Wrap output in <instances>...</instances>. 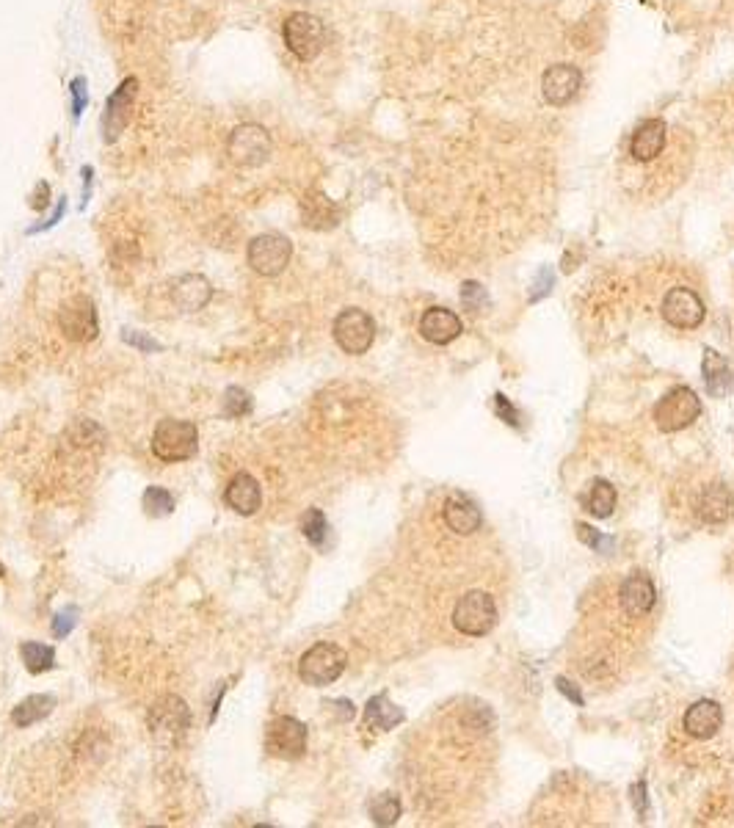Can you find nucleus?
<instances>
[{
    "mask_svg": "<svg viewBox=\"0 0 734 828\" xmlns=\"http://www.w3.org/2000/svg\"><path fill=\"white\" fill-rule=\"evenodd\" d=\"M345 663H348L345 649L323 641V644H315L301 655L299 677L301 682H307L312 688H326V685H332V682L343 677Z\"/></svg>",
    "mask_w": 734,
    "mask_h": 828,
    "instance_id": "4",
    "label": "nucleus"
},
{
    "mask_svg": "<svg viewBox=\"0 0 734 828\" xmlns=\"http://www.w3.org/2000/svg\"><path fill=\"white\" fill-rule=\"evenodd\" d=\"M265 751L276 759H299L307 751V726L293 715H279L265 729Z\"/></svg>",
    "mask_w": 734,
    "mask_h": 828,
    "instance_id": "12",
    "label": "nucleus"
},
{
    "mask_svg": "<svg viewBox=\"0 0 734 828\" xmlns=\"http://www.w3.org/2000/svg\"><path fill=\"white\" fill-rule=\"evenodd\" d=\"M301 533H304V539L310 541V544H315V547H323V544H326L329 522L323 517L321 508H310V511L304 514V519H301Z\"/></svg>",
    "mask_w": 734,
    "mask_h": 828,
    "instance_id": "31",
    "label": "nucleus"
},
{
    "mask_svg": "<svg viewBox=\"0 0 734 828\" xmlns=\"http://www.w3.org/2000/svg\"><path fill=\"white\" fill-rule=\"evenodd\" d=\"M555 685H558V690H561L563 696H569V699H572L574 704H583V693H580V690L574 688L572 682H569V679L566 677H558V682H555Z\"/></svg>",
    "mask_w": 734,
    "mask_h": 828,
    "instance_id": "42",
    "label": "nucleus"
},
{
    "mask_svg": "<svg viewBox=\"0 0 734 828\" xmlns=\"http://www.w3.org/2000/svg\"><path fill=\"white\" fill-rule=\"evenodd\" d=\"M56 704L58 702L53 693H34V696H28V699H23V702L12 710L14 726L28 729V726L39 724L42 718H47V715L56 710Z\"/></svg>",
    "mask_w": 734,
    "mask_h": 828,
    "instance_id": "26",
    "label": "nucleus"
},
{
    "mask_svg": "<svg viewBox=\"0 0 734 828\" xmlns=\"http://www.w3.org/2000/svg\"><path fill=\"white\" fill-rule=\"evenodd\" d=\"M290 257H293V243L279 232L257 235L246 249V263L260 276H279L290 265Z\"/></svg>",
    "mask_w": 734,
    "mask_h": 828,
    "instance_id": "8",
    "label": "nucleus"
},
{
    "mask_svg": "<svg viewBox=\"0 0 734 828\" xmlns=\"http://www.w3.org/2000/svg\"><path fill=\"white\" fill-rule=\"evenodd\" d=\"M403 721V710L390 702L387 693L373 696L365 707V726L367 729H376V732H390Z\"/></svg>",
    "mask_w": 734,
    "mask_h": 828,
    "instance_id": "25",
    "label": "nucleus"
},
{
    "mask_svg": "<svg viewBox=\"0 0 734 828\" xmlns=\"http://www.w3.org/2000/svg\"><path fill=\"white\" fill-rule=\"evenodd\" d=\"M666 136L668 127L663 119H646L641 125L635 127V133L630 138V155L635 161H654L663 147H666Z\"/></svg>",
    "mask_w": 734,
    "mask_h": 828,
    "instance_id": "20",
    "label": "nucleus"
},
{
    "mask_svg": "<svg viewBox=\"0 0 734 828\" xmlns=\"http://www.w3.org/2000/svg\"><path fill=\"white\" fill-rule=\"evenodd\" d=\"M367 812H370V820H373L376 826H395L403 812L401 798L392 793L376 795V798L370 801V806H367Z\"/></svg>",
    "mask_w": 734,
    "mask_h": 828,
    "instance_id": "28",
    "label": "nucleus"
},
{
    "mask_svg": "<svg viewBox=\"0 0 734 828\" xmlns=\"http://www.w3.org/2000/svg\"><path fill=\"white\" fill-rule=\"evenodd\" d=\"M420 334H423L428 343L434 345H448L453 343L461 334L459 315L445 307H431L423 312L420 318Z\"/></svg>",
    "mask_w": 734,
    "mask_h": 828,
    "instance_id": "23",
    "label": "nucleus"
},
{
    "mask_svg": "<svg viewBox=\"0 0 734 828\" xmlns=\"http://www.w3.org/2000/svg\"><path fill=\"white\" fill-rule=\"evenodd\" d=\"M577 536L585 541V544H591V547H599L602 550V544H610V539H602L597 530L591 528V525H577Z\"/></svg>",
    "mask_w": 734,
    "mask_h": 828,
    "instance_id": "40",
    "label": "nucleus"
},
{
    "mask_svg": "<svg viewBox=\"0 0 734 828\" xmlns=\"http://www.w3.org/2000/svg\"><path fill=\"white\" fill-rule=\"evenodd\" d=\"M138 97V78H125V81L116 86L111 97L105 100L103 111V141L105 144H116L122 133L133 119V105Z\"/></svg>",
    "mask_w": 734,
    "mask_h": 828,
    "instance_id": "10",
    "label": "nucleus"
},
{
    "mask_svg": "<svg viewBox=\"0 0 734 828\" xmlns=\"http://www.w3.org/2000/svg\"><path fill=\"white\" fill-rule=\"evenodd\" d=\"M83 199H81V207L86 210V205H89V199H92V180H94V169L92 166H83Z\"/></svg>",
    "mask_w": 734,
    "mask_h": 828,
    "instance_id": "43",
    "label": "nucleus"
},
{
    "mask_svg": "<svg viewBox=\"0 0 734 828\" xmlns=\"http://www.w3.org/2000/svg\"><path fill=\"white\" fill-rule=\"evenodd\" d=\"M224 500H227V506H230L235 514L252 517V514H257V508L263 506V489H260V483H257L254 475H249V472H238L230 481V486H227Z\"/></svg>",
    "mask_w": 734,
    "mask_h": 828,
    "instance_id": "19",
    "label": "nucleus"
},
{
    "mask_svg": "<svg viewBox=\"0 0 734 828\" xmlns=\"http://www.w3.org/2000/svg\"><path fill=\"white\" fill-rule=\"evenodd\" d=\"M497 624V605L486 591H467L453 608V627L464 635L481 638L489 635Z\"/></svg>",
    "mask_w": 734,
    "mask_h": 828,
    "instance_id": "6",
    "label": "nucleus"
},
{
    "mask_svg": "<svg viewBox=\"0 0 734 828\" xmlns=\"http://www.w3.org/2000/svg\"><path fill=\"white\" fill-rule=\"evenodd\" d=\"M47 205H50V185L36 183V191L31 196V207L34 210H47Z\"/></svg>",
    "mask_w": 734,
    "mask_h": 828,
    "instance_id": "41",
    "label": "nucleus"
},
{
    "mask_svg": "<svg viewBox=\"0 0 734 828\" xmlns=\"http://www.w3.org/2000/svg\"><path fill=\"white\" fill-rule=\"evenodd\" d=\"M494 412L503 417V423H508V426H517V409L511 406V403L505 401V395H494Z\"/></svg>",
    "mask_w": 734,
    "mask_h": 828,
    "instance_id": "37",
    "label": "nucleus"
},
{
    "mask_svg": "<svg viewBox=\"0 0 734 828\" xmlns=\"http://www.w3.org/2000/svg\"><path fill=\"white\" fill-rule=\"evenodd\" d=\"M723 726V710L721 704L712 702V699H701V702L690 704L682 718V729L696 740H710L718 735V729Z\"/></svg>",
    "mask_w": 734,
    "mask_h": 828,
    "instance_id": "17",
    "label": "nucleus"
},
{
    "mask_svg": "<svg viewBox=\"0 0 734 828\" xmlns=\"http://www.w3.org/2000/svg\"><path fill=\"white\" fill-rule=\"evenodd\" d=\"M20 655H23L25 668L31 674H42V671H50L56 666V649L47 644H36V641H25L20 646Z\"/></svg>",
    "mask_w": 734,
    "mask_h": 828,
    "instance_id": "29",
    "label": "nucleus"
},
{
    "mask_svg": "<svg viewBox=\"0 0 734 828\" xmlns=\"http://www.w3.org/2000/svg\"><path fill=\"white\" fill-rule=\"evenodd\" d=\"M252 409L254 401L246 390H241V387H230V390L224 392V414H227L230 420H241L246 414H252Z\"/></svg>",
    "mask_w": 734,
    "mask_h": 828,
    "instance_id": "32",
    "label": "nucleus"
},
{
    "mask_svg": "<svg viewBox=\"0 0 734 828\" xmlns=\"http://www.w3.org/2000/svg\"><path fill=\"white\" fill-rule=\"evenodd\" d=\"M663 318L674 329H696L704 321V301L690 288L668 290V296L663 299Z\"/></svg>",
    "mask_w": 734,
    "mask_h": 828,
    "instance_id": "14",
    "label": "nucleus"
},
{
    "mask_svg": "<svg viewBox=\"0 0 734 828\" xmlns=\"http://www.w3.org/2000/svg\"><path fill=\"white\" fill-rule=\"evenodd\" d=\"M332 332L334 340H337V345L343 348L345 354L359 357V354H367L373 340H376V323H373V318L365 310L348 307V310H343L334 318Z\"/></svg>",
    "mask_w": 734,
    "mask_h": 828,
    "instance_id": "9",
    "label": "nucleus"
},
{
    "mask_svg": "<svg viewBox=\"0 0 734 828\" xmlns=\"http://www.w3.org/2000/svg\"><path fill=\"white\" fill-rule=\"evenodd\" d=\"M58 326L67 340L72 343H92L100 334V321H97V307L89 296H72L61 304L58 312Z\"/></svg>",
    "mask_w": 734,
    "mask_h": 828,
    "instance_id": "11",
    "label": "nucleus"
},
{
    "mask_svg": "<svg viewBox=\"0 0 734 828\" xmlns=\"http://www.w3.org/2000/svg\"><path fill=\"white\" fill-rule=\"evenodd\" d=\"M122 340H125L127 345L138 348L141 354H161L163 351V343H158L150 334L136 332V329H122Z\"/></svg>",
    "mask_w": 734,
    "mask_h": 828,
    "instance_id": "33",
    "label": "nucleus"
},
{
    "mask_svg": "<svg viewBox=\"0 0 734 828\" xmlns=\"http://www.w3.org/2000/svg\"><path fill=\"white\" fill-rule=\"evenodd\" d=\"M213 299V288L202 274H183L172 282V301L177 310L199 312Z\"/></svg>",
    "mask_w": 734,
    "mask_h": 828,
    "instance_id": "18",
    "label": "nucleus"
},
{
    "mask_svg": "<svg viewBox=\"0 0 734 828\" xmlns=\"http://www.w3.org/2000/svg\"><path fill=\"white\" fill-rule=\"evenodd\" d=\"M69 94H72V119L78 122L83 111H86V105H89V83H86L83 75L72 78V83H69Z\"/></svg>",
    "mask_w": 734,
    "mask_h": 828,
    "instance_id": "35",
    "label": "nucleus"
},
{
    "mask_svg": "<svg viewBox=\"0 0 734 828\" xmlns=\"http://www.w3.org/2000/svg\"><path fill=\"white\" fill-rule=\"evenodd\" d=\"M701 373H704V384H707V390H710L715 398H726V395L732 392L734 373H732V368H729V362H726L718 351H712V348L704 351Z\"/></svg>",
    "mask_w": 734,
    "mask_h": 828,
    "instance_id": "24",
    "label": "nucleus"
},
{
    "mask_svg": "<svg viewBox=\"0 0 734 828\" xmlns=\"http://www.w3.org/2000/svg\"><path fill=\"white\" fill-rule=\"evenodd\" d=\"M343 219V210L340 205L323 194L321 188H310L304 199H301V224L310 227V230L326 232L334 230L337 224Z\"/></svg>",
    "mask_w": 734,
    "mask_h": 828,
    "instance_id": "15",
    "label": "nucleus"
},
{
    "mask_svg": "<svg viewBox=\"0 0 734 828\" xmlns=\"http://www.w3.org/2000/svg\"><path fill=\"white\" fill-rule=\"evenodd\" d=\"M696 511L704 525H723L734 514V495L726 483H710L704 486L696 503Z\"/></svg>",
    "mask_w": 734,
    "mask_h": 828,
    "instance_id": "16",
    "label": "nucleus"
},
{
    "mask_svg": "<svg viewBox=\"0 0 734 828\" xmlns=\"http://www.w3.org/2000/svg\"><path fill=\"white\" fill-rule=\"evenodd\" d=\"M191 726V710L180 696H163L150 710V735L161 746H177Z\"/></svg>",
    "mask_w": 734,
    "mask_h": 828,
    "instance_id": "7",
    "label": "nucleus"
},
{
    "mask_svg": "<svg viewBox=\"0 0 734 828\" xmlns=\"http://www.w3.org/2000/svg\"><path fill=\"white\" fill-rule=\"evenodd\" d=\"M64 213H67V199H61V202H58V205H56V210H53V216H50V219H47L45 224H36V227H31V230H28V235H36V232L53 230V227H56L58 221L64 219Z\"/></svg>",
    "mask_w": 734,
    "mask_h": 828,
    "instance_id": "38",
    "label": "nucleus"
},
{
    "mask_svg": "<svg viewBox=\"0 0 734 828\" xmlns=\"http://www.w3.org/2000/svg\"><path fill=\"white\" fill-rule=\"evenodd\" d=\"M616 500H619L616 489L608 481H594L583 495V506L591 517L608 519L613 514V508H616Z\"/></svg>",
    "mask_w": 734,
    "mask_h": 828,
    "instance_id": "27",
    "label": "nucleus"
},
{
    "mask_svg": "<svg viewBox=\"0 0 734 828\" xmlns=\"http://www.w3.org/2000/svg\"><path fill=\"white\" fill-rule=\"evenodd\" d=\"M552 282H555V274H552V268H541L539 271V282L533 285V296L530 299H541V296H547L552 288Z\"/></svg>",
    "mask_w": 734,
    "mask_h": 828,
    "instance_id": "39",
    "label": "nucleus"
},
{
    "mask_svg": "<svg viewBox=\"0 0 734 828\" xmlns=\"http://www.w3.org/2000/svg\"><path fill=\"white\" fill-rule=\"evenodd\" d=\"M461 301L464 307H470L472 312H481L486 304H489V293L483 288L481 282H464L461 285Z\"/></svg>",
    "mask_w": 734,
    "mask_h": 828,
    "instance_id": "34",
    "label": "nucleus"
},
{
    "mask_svg": "<svg viewBox=\"0 0 734 828\" xmlns=\"http://www.w3.org/2000/svg\"><path fill=\"white\" fill-rule=\"evenodd\" d=\"M199 450V431L191 420H161L152 434V453L166 464L194 459Z\"/></svg>",
    "mask_w": 734,
    "mask_h": 828,
    "instance_id": "2",
    "label": "nucleus"
},
{
    "mask_svg": "<svg viewBox=\"0 0 734 828\" xmlns=\"http://www.w3.org/2000/svg\"><path fill=\"white\" fill-rule=\"evenodd\" d=\"M701 414V401L696 392L679 384L674 390H668L657 406H654V423L660 431L666 434H674V431H682V428L693 426L699 420Z\"/></svg>",
    "mask_w": 734,
    "mask_h": 828,
    "instance_id": "5",
    "label": "nucleus"
},
{
    "mask_svg": "<svg viewBox=\"0 0 734 828\" xmlns=\"http://www.w3.org/2000/svg\"><path fill=\"white\" fill-rule=\"evenodd\" d=\"M271 152H274L271 133L263 125H254V122L238 125L230 133V138H227L230 161L235 166H243V169H260V166H265V163L271 161Z\"/></svg>",
    "mask_w": 734,
    "mask_h": 828,
    "instance_id": "3",
    "label": "nucleus"
},
{
    "mask_svg": "<svg viewBox=\"0 0 734 828\" xmlns=\"http://www.w3.org/2000/svg\"><path fill=\"white\" fill-rule=\"evenodd\" d=\"M75 624H78V608L61 610V613H56V619H53V635L56 638H67L75 630Z\"/></svg>",
    "mask_w": 734,
    "mask_h": 828,
    "instance_id": "36",
    "label": "nucleus"
},
{
    "mask_svg": "<svg viewBox=\"0 0 734 828\" xmlns=\"http://www.w3.org/2000/svg\"><path fill=\"white\" fill-rule=\"evenodd\" d=\"M141 506H144V511H147V517L152 519H163L169 517V514H174V495L169 492V489H163V486H150L147 492H144V497H141Z\"/></svg>",
    "mask_w": 734,
    "mask_h": 828,
    "instance_id": "30",
    "label": "nucleus"
},
{
    "mask_svg": "<svg viewBox=\"0 0 734 828\" xmlns=\"http://www.w3.org/2000/svg\"><path fill=\"white\" fill-rule=\"evenodd\" d=\"M583 89V72L574 64H555L541 78V92L550 105H569Z\"/></svg>",
    "mask_w": 734,
    "mask_h": 828,
    "instance_id": "13",
    "label": "nucleus"
},
{
    "mask_svg": "<svg viewBox=\"0 0 734 828\" xmlns=\"http://www.w3.org/2000/svg\"><path fill=\"white\" fill-rule=\"evenodd\" d=\"M442 517H445V525L453 533H459V536H470V533H475L483 525L481 508L475 506L467 495H461V492H453L445 500Z\"/></svg>",
    "mask_w": 734,
    "mask_h": 828,
    "instance_id": "21",
    "label": "nucleus"
},
{
    "mask_svg": "<svg viewBox=\"0 0 734 828\" xmlns=\"http://www.w3.org/2000/svg\"><path fill=\"white\" fill-rule=\"evenodd\" d=\"M282 39H285L287 50L307 64V61H315L321 56L323 47H326V25L315 14L293 12L287 14L285 23H282Z\"/></svg>",
    "mask_w": 734,
    "mask_h": 828,
    "instance_id": "1",
    "label": "nucleus"
},
{
    "mask_svg": "<svg viewBox=\"0 0 734 828\" xmlns=\"http://www.w3.org/2000/svg\"><path fill=\"white\" fill-rule=\"evenodd\" d=\"M643 793H646V784H643V782L632 784V801H635V809H638V815H643V812H646V804H643Z\"/></svg>",
    "mask_w": 734,
    "mask_h": 828,
    "instance_id": "44",
    "label": "nucleus"
},
{
    "mask_svg": "<svg viewBox=\"0 0 734 828\" xmlns=\"http://www.w3.org/2000/svg\"><path fill=\"white\" fill-rule=\"evenodd\" d=\"M654 597H657L654 583L643 572H632L621 586V608L627 610V616H632V619L646 616L654 608Z\"/></svg>",
    "mask_w": 734,
    "mask_h": 828,
    "instance_id": "22",
    "label": "nucleus"
}]
</instances>
